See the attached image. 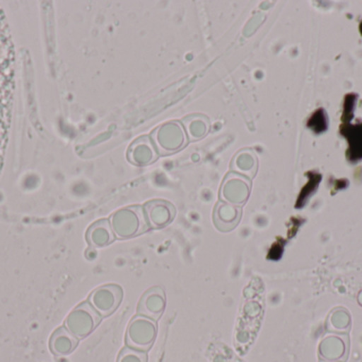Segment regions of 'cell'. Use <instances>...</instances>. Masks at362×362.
<instances>
[{"mask_svg": "<svg viewBox=\"0 0 362 362\" xmlns=\"http://www.w3.org/2000/svg\"><path fill=\"white\" fill-rule=\"evenodd\" d=\"M112 231L119 238L140 235L148 230V221L140 206L123 208L112 217Z\"/></svg>", "mask_w": 362, "mask_h": 362, "instance_id": "obj_1", "label": "cell"}, {"mask_svg": "<svg viewBox=\"0 0 362 362\" xmlns=\"http://www.w3.org/2000/svg\"><path fill=\"white\" fill-rule=\"evenodd\" d=\"M157 335V325L154 320L137 316L129 323L127 333V344L135 350H150Z\"/></svg>", "mask_w": 362, "mask_h": 362, "instance_id": "obj_2", "label": "cell"}, {"mask_svg": "<svg viewBox=\"0 0 362 362\" xmlns=\"http://www.w3.org/2000/svg\"><path fill=\"white\" fill-rule=\"evenodd\" d=\"M123 300V289L119 285L110 284L100 287L93 291L90 302L93 307L101 314L108 317L116 312Z\"/></svg>", "mask_w": 362, "mask_h": 362, "instance_id": "obj_3", "label": "cell"}, {"mask_svg": "<svg viewBox=\"0 0 362 362\" xmlns=\"http://www.w3.org/2000/svg\"><path fill=\"white\" fill-rule=\"evenodd\" d=\"M250 181L248 179L240 174H228L221 186V200L232 205H243L250 195Z\"/></svg>", "mask_w": 362, "mask_h": 362, "instance_id": "obj_4", "label": "cell"}, {"mask_svg": "<svg viewBox=\"0 0 362 362\" xmlns=\"http://www.w3.org/2000/svg\"><path fill=\"white\" fill-rule=\"evenodd\" d=\"M165 308V293L161 287H153L146 291L138 304V314L151 320L157 321Z\"/></svg>", "mask_w": 362, "mask_h": 362, "instance_id": "obj_5", "label": "cell"}, {"mask_svg": "<svg viewBox=\"0 0 362 362\" xmlns=\"http://www.w3.org/2000/svg\"><path fill=\"white\" fill-rule=\"evenodd\" d=\"M144 215L148 227L161 229L167 227L175 217V208L171 203L163 200H154L144 206Z\"/></svg>", "mask_w": 362, "mask_h": 362, "instance_id": "obj_6", "label": "cell"}, {"mask_svg": "<svg viewBox=\"0 0 362 362\" xmlns=\"http://www.w3.org/2000/svg\"><path fill=\"white\" fill-rule=\"evenodd\" d=\"M340 134L346 137L349 144L346 157L351 162L362 159V123L352 125L342 123L339 128Z\"/></svg>", "mask_w": 362, "mask_h": 362, "instance_id": "obj_7", "label": "cell"}, {"mask_svg": "<svg viewBox=\"0 0 362 362\" xmlns=\"http://www.w3.org/2000/svg\"><path fill=\"white\" fill-rule=\"evenodd\" d=\"M242 216L240 206L219 202L214 210V223L221 232H229L238 225Z\"/></svg>", "mask_w": 362, "mask_h": 362, "instance_id": "obj_8", "label": "cell"}, {"mask_svg": "<svg viewBox=\"0 0 362 362\" xmlns=\"http://www.w3.org/2000/svg\"><path fill=\"white\" fill-rule=\"evenodd\" d=\"M115 240V234L112 225L107 220H102L98 222L91 229L89 235V242L95 247H105L112 244Z\"/></svg>", "mask_w": 362, "mask_h": 362, "instance_id": "obj_9", "label": "cell"}, {"mask_svg": "<svg viewBox=\"0 0 362 362\" xmlns=\"http://www.w3.org/2000/svg\"><path fill=\"white\" fill-rule=\"evenodd\" d=\"M118 362H148V355L146 352L127 346L121 351Z\"/></svg>", "mask_w": 362, "mask_h": 362, "instance_id": "obj_10", "label": "cell"}, {"mask_svg": "<svg viewBox=\"0 0 362 362\" xmlns=\"http://www.w3.org/2000/svg\"><path fill=\"white\" fill-rule=\"evenodd\" d=\"M359 31H361V34L362 35V21H361V23H359Z\"/></svg>", "mask_w": 362, "mask_h": 362, "instance_id": "obj_11", "label": "cell"}]
</instances>
